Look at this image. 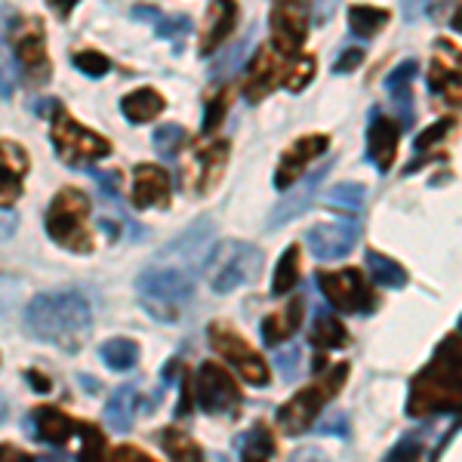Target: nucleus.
Wrapping results in <instances>:
<instances>
[{"mask_svg": "<svg viewBox=\"0 0 462 462\" xmlns=\"http://www.w3.org/2000/svg\"><path fill=\"white\" fill-rule=\"evenodd\" d=\"M28 333L41 342L74 355L93 330V309L74 290H56V293H37L25 309Z\"/></svg>", "mask_w": 462, "mask_h": 462, "instance_id": "obj_1", "label": "nucleus"}, {"mask_svg": "<svg viewBox=\"0 0 462 462\" xmlns=\"http://www.w3.org/2000/svg\"><path fill=\"white\" fill-rule=\"evenodd\" d=\"M459 330H453L441 346H438L435 357L413 376L407 398V416H438L450 413L459 407Z\"/></svg>", "mask_w": 462, "mask_h": 462, "instance_id": "obj_2", "label": "nucleus"}, {"mask_svg": "<svg viewBox=\"0 0 462 462\" xmlns=\"http://www.w3.org/2000/svg\"><path fill=\"white\" fill-rule=\"evenodd\" d=\"M195 278L198 272H191V268L167 263V259H154L136 278L139 300L148 309V315H154L158 320H176L182 305L195 293Z\"/></svg>", "mask_w": 462, "mask_h": 462, "instance_id": "obj_3", "label": "nucleus"}, {"mask_svg": "<svg viewBox=\"0 0 462 462\" xmlns=\"http://www.w3.org/2000/svg\"><path fill=\"white\" fill-rule=\"evenodd\" d=\"M265 265V256L256 244L247 241H222L207 253L204 274L216 293H231V290L253 284Z\"/></svg>", "mask_w": 462, "mask_h": 462, "instance_id": "obj_4", "label": "nucleus"}, {"mask_svg": "<svg viewBox=\"0 0 462 462\" xmlns=\"http://www.w3.org/2000/svg\"><path fill=\"white\" fill-rule=\"evenodd\" d=\"M89 198L80 189H62L50 200L47 235L69 253H93V235L87 228Z\"/></svg>", "mask_w": 462, "mask_h": 462, "instance_id": "obj_5", "label": "nucleus"}, {"mask_svg": "<svg viewBox=\"0 0 462 462\" xmlns=\"http://www.w3.org/2000/svg\"><path fill=\"white\" fill-rule=\"evenodd\" d=\"M50 143H53L59 161L69 167H89L93 161H102L111 154V143L89 126L78 124L62 106H53L50 115Z\"/></svg>", "mask_w": 462, "mask_h": 462, "instance_id": "obj_6", "label": "nucleus"}, {"mask_svg": "<svg viewBox=\"0 0 462 462\" xmlns=\"http://www.w3.org/2000/svg\"><path fill=\"white\" fill-rule=\"evenodd\" d=\"M348 364H337L327 376H320L318 383L305 385L302 392H296L284 407L278 410V426L287 435H302L311 429V422L318 420V413L337 398V392L346 385Z\"/></svg>", "mask_w": 462, "mask_h": 462, "instance_id": "obj_7", "label": "nucleus"}, {"mask_svg": "<svg viewBox=\"0 0 462 462\" xmlns=\"http://www.w3.org/2000/svg\"><path fill=\"white\" fill-rule=\"evenodd\" d=\"M210 346L216 348V355H222L228 361V367L235 370L237 376L247 385H256V389H265L272 383V374H268V364L250 348V342L235 330V327L216 320L210 327Z\"/></svg>", "mask_w": 462, "mask_h": 462, "instance_id": "obj_8", "label": "nucleus"}, {"mask_svg": "<svg viewBox=\"0 0 462 462\" xmlns=\"http://www.w3.org/2000/svg\"><path fill=\"white\" fill-rule=\"evenodd\" d=\"M318 287L327 296L333 309L346 311V315H370L376 311V293L370 290L367 278L355 268H342V272H318Z\"/></svg>", "mask_w": 462, "mask_h": 462, "instance_id": "obj_9", "label": "nucleus"}, {"mask_svg": "<svg viewBox=\"0 0 462 462\" xmlns=\"http://www.w3.org/2000/svg\"><path fill=\"white\" fill-rule=\"evenodd\" d=\"M10 34H13V41H6V43H10L13 59H16V65H19V78L25 74L32 87H43L50 80V56H47V37H43L41 19L25 22L22 28H13Z\"/></svg>", "mask_w": 462, "mask_h": 462, "instance_id": "obj_10", "label": "nucleus"}, {"mask_svg": "<svg viewBox=\"0 0 462 462\" xmlns=\"http://www.w3.org/2000/svg\"><path fill=\"white\" fill-rule=\"evenodd\" d=\"M195 389H198L195 398H198L200 410L210 416H235L244 404L241 389L235 385V379L213 361H207L204 367L198 370Z\"/></svg>", "mask_w": 462, "mask_h": 462, "instance_id": "obj_11", "label": "nucleus"}, {"mask_svg": "<svg viewBox=\"0 0 462 462\" xmlns=\"http://www.w3.org/2000/svg\"><path fill=\"white\" fill-rule=\"evenodd\" d=\"M357 237H361L357 222H318L305 231V247L320 263H337L352 253Z\"/></svg>", "mask_w": 462, "mask_h": 462, "instance_id": "obj_12", "label": "nucleus"}, {"mask_svg": "<svg viewBox=\"0 0 462 462\" xmlns=\"http://www.w3.org/2000/svg\"><path fill=\"white\" fill-rule=\"evenodd\" d=\"M309 4H274L272 6V37L278 53L274 56H296L309 34Z\"/></svg>", "mask_w": 462, "mask_h": 462, "instance_id": "obj_13", "label": "nucleus"}, {"mask_svg": "<svg viewBox=\"0 0 462 462\" xmlns=\"http://www.w3.org/2000/svg\"><path fill=\"white\" fill-rule=\"evenodd\" d=\"M327 148H330V136H324V133H311V136L296 139V143L281 154L278 170H274V189L287 191L290 185L300 182L305 167H309L315 158H320Z\"/></svg>", "mask_w": 462, "mask_h": 462, "instance_id": "obj_14", "label": "nucleus"}, {"mask_svg": "<svg viewBox=\"0 0 462 462\" xmlns=\"http://www.w3.org/2000/svg\"><path fill=\"white\" fill-rule=\"evenodd\" d=\"M28 170H32V161H28L25 148L13 139H0V210L19 200Z\"/></svg>", "mask_w": 462, "mask_h": 462, "instance_id": "obj_15", "label": "nucleus"}, {"mask_svg": "<svg viewBox=\"0 0 462 462\" xmlns=\"http://www.w3.org/2000/svg\"><path fill=\"white\" fill-rule=\"evenodd\" d=\"M398 139H401V126L398 121L385 117L379 108H370V126H367V158L379 170V173H389L394 154H398Z\"/></svg>", "mask_w": 462, "mask_h": 462, "instance_id": "obj_16", "label": "nucleus"}, {"mask_svg": "<svg viewBox=\"0 0 462 462\" xmlns=\"http://www.w3.org/2000/svg\"><path fill=\"white\" fill-rule=\"evenodd\" d=\"M170 195H173V182L163 167L154 163H139L136 173H133V207L136 210H148V207H170Z\"/></svg>", "mask_w": 462, "mask_h": 462, "instance_id": "obj_17", "label": "nucleus"}, {"mask_svg": "<svg viewBox=\"0 0 462 462\" xmlns=\"http://www.w3.org/2000/svg\"><path fill=\"white\" fill-rule=\"evenodd\" d=\"M28 422H32L37 441H47L53 447H65L84 431V422L71 420V416H65L62 410H56V407H37L34 413L28 416Z\"/></svg>", "mask_w": 462, "mask_h": 462, "instance_id": "obj_18", "label": "nucleus"}, {"mask_svg": "<svg viewBox=\"0 0 462 462\" xmlns=\"http://www.w3.org/2000/svg\"><path fill=\"white\" fill-rule=\"evenodd\" d=\"M327 170H330V163L327 167H320V170H315L311 176H305V182L300 185L296 191H290V195L284 198V200H278V207H274L272 213H268V231H274V228H281L284 222H290V219H296L300 213H305L309 210V204H311V195H315V189L320 185V179L327 176Z\"/></svg>", "mask_w": 462, "mask_h": 462, "instance_id": "obj_19", "label": "nucleus"}, {"mask_svg": "<svg viewBox=\"0 0 462 462\" xmlns=\"http://www.w3.org/2000/svg\"><path fill=\"white\" fill-rule=\"evenodd\" d=\"M416 74H420V62H416V59H404V62L385 78V89H389V96L394 99V108L401 111V124H398L401 130H407V126L413 124V93H410V87H413Z\"/></svg>", "mask_w": 462, "mask_h": 462, "instance_id": "obj_20", "label": "nucleus"}, {"mask_svg": "<svg viewBox=\"0 0 462 462\" xmlns=\"http://www.w3.org/2000/svg\"><path fill=\"white\" fill-rule=\"evenodd\" d=\"M302 315H305V300H302V296H293L284 309L274 311V315H268L263 320V327H259V330H263L265 346H281V342H287L296 330H300Z\"/></svg>", "mask_w": 462, "mask_h": 462, "instance_id": "obj_21", "label": "nucleus"}, {"mask_svg": "<svg viewBox=\"0 0 462 462\" xmlns=\"http://www.w3.org/2000/svg\"><path fill=\"white\" fill-rule=\"evenodd\" d=\"M237 19V6L235 4H213L210 6V19H207L204 37H200V56H213L222 47V41L231 34Z\"/></svg>", "mask_w": 462, "mask_h": 462, "instance_id": "obj_22", "label": "nucleus"}, {"mask_svg": "<svg viewBox=\"0 0 462 462\" xmlns=\"http://www.w3.org/2000/svg\"><path fill=\"white\" fill-rule=\"evenodd\" d=\"M163 108H167V102H163V96L158 93V89H152V87H139V89H133V93H126L121 99V111H124V117L130 124L154 121Z\"/></svg>", "mask_w": 462, "mask_h": 462, "instance_id": "obj_23", "label": "nucleus"}, {"mask_svg": "<svg viewBox=\"0 0 462 462\" xmlns=\"http://www.w3.org/2000/svg\"><path fill=\"white\" fill-rule=\"evenodd\" d=\"M274 87H278V56L268 47H263L250 62V84H247L250 102H259Z\"/></svg>", "mask_w": 462, "mask_h": 462, "instance_id": "obj_24", "label": "nucleus"}, {"mask_svg": "<svg viewBox=\"0 0 462 462\" xmlns=\"http://www.w3.org/2000/svg\"><path fill=\"white\" fill-rule=\"evenodd\" d=\"M136 383H124L111 392L108 404H106V422L115 431H130L133 429V416H136Z\"/></svg>", "mask_w": 462, "mask_h": 462, "instance_id": "obj_25", "label": "nucleus"}, {"mask_svg": "<svg viewBox=\"0 0 462 462\" xmlns=\"http://www.w3.org/2000/svg\"><path fill=\"white\" fill-rule=\"evenodd\" d=\"M309 342L318 348V352H333V348H342L348 342V330L339 318H333L327 309H320L315 320H311Z\"/></svg>", "mask_w": 462, "mask_h": 462, "instance_id": "obj_26", "label": "nucleus"}, {"mask_svg": "<svg viewBox=\"0 0 462 462\" xmlns=\"http://www.w3.org/2000/svg\"><path fill=\"white\" fill-rule=\"evenodd\" d=\"M237 453H241V462H272L274 453H278V444H274V435L268 426H253L247 435H241L237 441Z\"/></svg>", "mask_w": 462, "mask_h": 462, "instance_id": "obj_27", "label": "nucleus"}, {"mask_svg": "<svg viewBox=\"0 0 462 462\" xmlns=\"http://www.w3.org/2000/svg\"><path fill=\"white\" fill-rule=\"evenodd\" d=\"M99 357H102V364H106L108 370H115V374H124V370H133V367H136V361H139V346H136L133 339L115 337V339L102 342Z\"/></svg>", "mask_w": 462, "mask_h": 462, "instance_id": "obj_28", "label": "nucleus"}, {"mask_svg": "<svg viewBox=\"0 0 462 462\" xmlns=\"http://www.w3.org/2000/svg\"><path fill=\"white\" fill-rule=\"evenodd\" d=\"M161 447L167 450V457L173 462H207L204 450H200V444L195 438L189 435V431L182 429H167L161 435Z\"/></svg>", "mask_w": 462, "mask_h": 462, "instance_id": "obj_29", "label": "nucleus"}, {"mask_svg": "<svg viewBox=\"0 0 462 462\" xmlns=\"http://www.w3.org/2000/svg\"><path fill=\"white\" fill-rule=\"evenodd\" d=\"M198 161H200L198 195H207V191H213V185L222 179V170H226V161H228V143H216L210 148H204Z\"/></svg>", "mask_w": 462, "mask_h": 462, "instance_id": "obj_30", "label": "nucleus"}, {"mask_svg": "<svg viewBox=\"0 0 462 462\" xmlns=\"http://www.w3.org/2000/svg\"><path fill=\"white\" fill-rule=\"evenodd\" d=\"M389 10H376V6H352L348 10V28H352L355 37L361 41H370L389 25Z\"/></svg>", "mask_w": 462, "mask_h": 462, "instance_id": "obj_31", "label": "nucleus"}, {"mask_svg": "<svg viewBox=\"0 0 462 462\" xmlns=\"http://www.w3.org/2000/svg\"><path fill=\"white\" fill-rule=\"evenodd\" d=\"M367 268H370V278H374L379 287H389V290L407 287V272H404V265L394 263V259H389V256H383V253L370 250V253H367Z\"/></svg>", "mask_w": 462, "mask_h": 462, "instance_id": "obj_32", "label": "nucleus"}, {"mask_svg": "<svg viewBox=\"0 0 462 462\" xmlns=\"http://www.w3.org/2000/svg\"><path fill=\"white\" fill-rule=\"evenodd\" d=\"M300 247L296 244H290L284 250V256L278 259V268H274V281H272V293L274 296H287L290 290L300 284Z\"/></svg>", "mask_w": 462, "mask_h": 462, "instance_id": "obj_33", "label": "nucleus"}, {"mask_svg": "<svg viewBox=\"0 0 462 462\" xmlns=\"http://www.w3.org/2000/svg\"><path fill=\"white\" fill-rule=\"evenodd\" d=\"M367 200V189L361 182H339L327 191V204L330 207H339V210H348V213H357Z\"/></svg>", "mask_w": 462, "mask_h": 462, "instance_id": "obj_34", "label": "nucleus"}, {"mask_svg": "<svg viewBox=\"0 0 462 462\" xmlns=\"http://www.w3.org/2000/svg\"><path fill=\"white\" fill-rule=\"evenodd\" d=\"M182 143H185V133H182V126H179V124H163V126L154 130V136H152L154 152H158L163 161H173Z\"/></svg>", "mask_w": 462, "mask_h": 462, "instance_id": "obj_35", "label": "nucleus"}, {"mask_svg": "<svg viewBox=\"0 0 462 462\" xmlns=\"http://www.w3.org/2000/svg\"><path fill=\"white\" fill-rule=\"evenodd\" d=\"M16 87H19V65L13 59L10 43L0 37V99H13Z\"/></svg>", "mask_w": 462, "mask_h": 462, "instance_id": "obj_36", "label": "nucleus"}, {"mask_svg": "<svg viewBox=\"0 0 462 462\" xmlns=\"http://www.w3.org/2000/svg\"><path fill=\"white\" fill-rule=\"evenodd\" d=\"M189 32H191V16H185V13H170V16H163V13L158 10V16H154V34L158 37L182 41Z\"/></svg>", "mask_w": 462, "mask_h": 462, "instance_id": "obj_37", "label": "nucleus"}, {"mask_svg": "<svg viewBox=\"0 0 462 462\" xmlns=\"http://www.w3.org/2000/svg\"><path fill=\"white\" fill-rule=\"evenodd\" d=\"M74 69H80L87 78H102V74L111 71V62L106 59V53H96V50H80V53L71 56Z\"/></svg>", "mask_w": 462, "mask_h": 462, "instance_id": "obj_38", "label": "nucleus"}, {"mask_svg": "<svg viewBox=\"0 0 462 462\" xmlns=\"http://www.w3.org/2000/svg\"><path fill=\"white\" fill-rule=\"evenodd\" d=\"M383 462H422V438L420 435H404L398 444L389 450V457Z\"/></svg>", "mask_w": 462, "mask_h": 462, "instance_id": "obj_39", "label": "nucleus"}, {"mask_svg": "<svg viewBox=\"0 0 462 462\" xmlns=\"http://www.w3.org/2000/svg\"><path fill=\"white\" fill-rule=\"evenodd\" d=\"M450 84L459 87V69L450 71V65H441L435 59V65H431V71H429V89H431V93H447V96H450Z\"/></svg>", "mask_w": 462, "mask_h": 462, "instance_id": "obj_40", "label": "nucleus"}, {"mask_svg": "<svg viewBox=\"0 0 462 462\" xmlns=\"http://www.w3.org/2000/svg\"><path fill=\"white\" fill-rule=\"evenodd\" d=\"M311 74H315V59H311V56H305L302 62H296L293 69L287 71V78H284V87L290 89V93H300V89H305V87H309Z\"/></svg>", "mask_w": 462, "mask_h": 462, "instance_id": "obj_41", "label": "nucleus"}, {"mask_svg": "<svg viewBox=\"0 0 462 462\" xmlns=\"http://www.w3.org/2000/svg\"><path fill=\"white\" fill-rule=\"evenodd\" d=\"M250 43H253V41H250V37H247V41H241V43H237L235 50H228V56L222 59V62H216V65H213L210 78H213V80H219L222 74H231V71H235V69H237V62H241V59L247 56Z\"/></svg>", "mask_w": 462, "mask_h": 462, "instance_id": "obj_42", "label": "nucleus"}, {"mask_svg": "<svg viewBox=\"0 0 462 462\" xmlns=\"http://www.w3.org/2000/svg\"><path fill=\"white\" fill-rule=\"evenodd\" d=\"M226 111H228V93H222V96H216L213 102H207V115H204V126H200V133H213L216 126L222 124Z\"/></svg>", "mask_w": 462, "mask_h": 462, "instance_id": "obj_43", "label": "nucleus"}, {"mask_svg": "<svg viewBox=\"0 0 462 462\" xmlns=\"http://www.w3.org/2000/svg\"><path fill=\"white\" fill-rule=\"evenodd\" d=\"M450 126H453V121H438L435 126H431V130H426V133H422V136H416L413 148H416V152H429V148L435 145V143H441V139L447 136V130H450Z\"/></svg>", "mask_w": 462, "mask_h": 462, "instance_id": "obj_44", "label": "nucleus"}, {"mask_svg": "<svg viewBox=\"0 0 462 462\" xmlns=\"http://www.w3.org/2000/svg\"><path fill=\"white\" fill-rule=\"evenodd\" d=\"M364 62V50L361 47H352V50H342V56L333 62V71L337 74H346V71H355L357 65Z\"/></svg>", "mask_w": 462, "mask_h": 462, "instance_id": "obj_45", "label": "nucleus"}, {"mask_svg": "<svg viewBox=\"0 0 462 462\" xmlns=\"http://www.w3.org/2000/svg\"><path fill=\"white\" fill-rule=\"evenodd\" d=\"M296 361H300V348H281L278 352V367L284 370V379L296 376Z\"/></svg>", "mask_w": 462, "mask_h": 462, "instance_id": "obj_46", "label": "nucleus"}, {"mask_svg": "<svg viewBox=\"0 0 462 462\" xmlns=\"http://www.w3.org/2000/svg\"><path fill=\"white\" fill-rule=\"evenodd\" d=\"M111 462H154V459L139 450V447H117V450L111 453Z\"/></svg>", "mask_w": 462, "mask_h": 462, "instance_id": "obj_47", "label": "nucleus"}, {"mask_svg": "<svg viewBox=\"0 0 462 462\" xmlns=\"http://www.w3.org/2000/svg\"><path fill=\"white\" fill-rule=\"evenodd\" d=\"M290 462H330L324 450H318V447H302V450H296Z\"/></svg>", "mask_w": 462, "mask_h": 462, "instance_id": "obj_48", "label": "nucleus"}, {"mask_svg": "<svg viewBox=\"0 0 462 462\" xmlns=\"http://www.w3.org/2000/svg\"><path fill=\"white\" fill-rule=\"evenodd\" d=\"M0 462H32V457L16 444H0Z\"/></svg>", "mask_w": 462, "mask_h": 462, "instance_id": "obj_49", "label": "nucleus"}, {"mask_svg": "<svg viewBox=\"0 0 462 462\" xmlns=\"http://www.w3.org/2000/svg\"><path fill=\"white\" fill-rule=\"evenodd\" d=\"M320 431L324 435H346V413H333L330 420H324Z\"/></svg>", "mask_w": 462, "mask_h": 462, "instance_id": "obj_50", "label": "nucleus"}]
</instances>
